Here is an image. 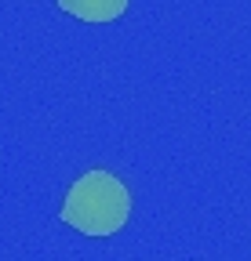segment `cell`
<instances>
[{
	"label": "cell",
	"instance_id": "obj_1",
	"mask_svg": "<svg viewBox=\"0 0 251 261\" xmlns=\"http://www.w3.org/2000/svg\"><path fill=\"white\" fill-rule=\"evenodd\" d=\"M58 218L80 236H113L131 218V192L117 174L95 167L70 185Z\"/></svg>",
	"mask_w": 251,
	"mask_h": 261
},
{
	"label": "cell",
	"instance_id": "obj_2",
	"mask_svg": "<svg viewBox=\"0 0 251 261\" xmlns=\"http://www.w3.org/2000/svg\"><path fill=\"white\" fill-rule=\"evenodd\" d=\"M58 8L80 22H113L128 11V0H58Z\"/></svg>",
	"mask_w": 251,
	"mask_h": 261
}]
</instances>
